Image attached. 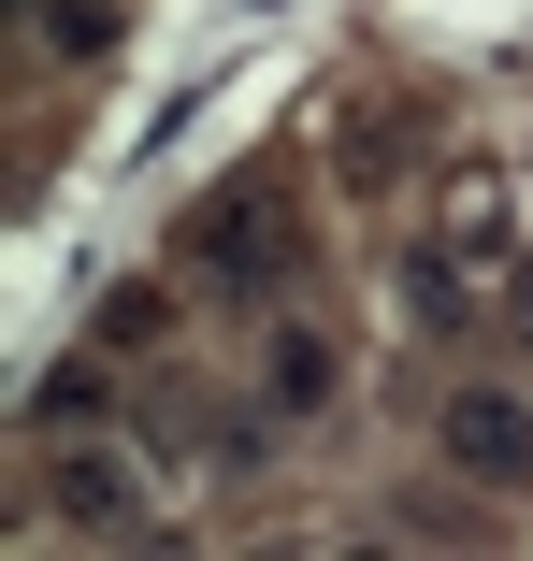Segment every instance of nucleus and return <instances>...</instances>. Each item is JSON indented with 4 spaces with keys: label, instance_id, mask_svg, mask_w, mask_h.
<instances>
[{
    "label": "nucleus",
    "instance_id": "nucleus-1",
    "mask_svg": "<svg viewBox=\"0 0 533 561\" xmlns=\"http://www.w3.org/2000/svg\"><path fill=\"white\" fill-rule=\"evenodd\" d=\"M433 446H447V476H476V490H533V403L519 389H462L433 417Z\"/></svg>",
    "mask_w": 533,
    "mask_h": 561
},
{
    "label": "nucleus",
    "instance_id": "nucleus-2",
    "mask_svg": "<svg viewBox=\"0 0 533 561\" xmlns=\"http://www.w3.org/2000/svg\"><path fill=\"white\" fill-rule=\"evenodd\" d=\"M288 260H303V231H288V202H274V187H231L217 216H202V274H217V288H246V302H260Z\"/></svg>",
    "mask_w": 533,
    "mask_h": 561
},
{
    "label": "nucleus",
    "instance_id": "nucleus-3",
    "mask_svg": "<svg viewBox=\"0 0 533 561\" xmlns=\"http://www.w3.org/2000/svg\"><path fill=\"white\" fill-rule=\"evenodd\" d=\"M44 518H58V533H145V476H131V446H72V461L44 476Z\"/></svg>",
    "mask_w": 533,
    "mask_h": 561
},
{
    "label": "nucleus",
    "instance_id": "nucleus-4",
    "mask_svg": "<svg viewBox=\"0 0 533 561\" xmlns=\"http://www.w3.org/2000/svg\"><path fill=\"white\" fill-rule=\"evenodd\" d=\"M332 375H347V360H332V331H274L260 403H274V417H317V403H332Z\"/></svg>",
    "mask_w": 533,
    "mask_h": 561
},
{
    "label": "nucleus",
    "instance_id": "nucleus-5",
    "mask_svg": "<svg viewBox=\"0 0 533 561\" xmlns=\"http://www.w3.org/2000/svg\"><path fill=\"white\" fill-rule=\"evenodd\" d=\"M519 317H533V274H519Z\"/></svg>",
    "mask_w": 533,
    "mask_h": 561
}]
</instances>
